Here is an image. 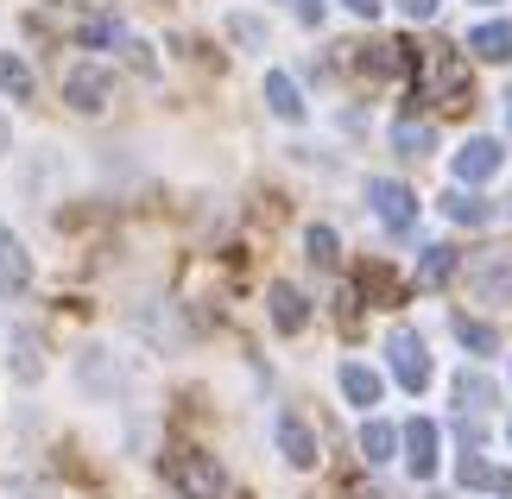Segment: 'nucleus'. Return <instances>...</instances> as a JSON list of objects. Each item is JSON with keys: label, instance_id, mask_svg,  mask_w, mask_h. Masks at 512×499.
Segmentation results:
<instances>
[{"label": "nucleus", "instance_id": "20e7f679", "mask_svg": "<svg viewBox=\"0 0 512 499\" xmlns=\"http://www.w3.org/2000/svg\"><path fill=\"white\" fill-rule=\"evenodd\" d=\"M386 354H392V373H399L405 392H424L430 386V354H424V342L411 329H392L386 335Z\"/></svg>", "mask_w": 512, "mask_h": 499}, {"label": "nucleus", "instance_id": "dca6fc26", "mask_svg": "<svg viewBox=\"0 0 512 499\" xmlns=\"http://www.w3.org/2000/svg\"><path fill=\"white\" fill-rule=\"evenodd\" d=\"M32 64L19 51H0V95H7V102H32Z\"/></svg>", "mask_w": 512, "mask_h": 499}, {"label": "nucleus", "instance_id": "6ab92c4d", "mask_svg": "<svg viewBox=\"0 0 512 499\" xmlns=\"http://www.w3.org/2000/svg\"><path fill=\"white\" fill-rule=\"evenodd\" d=\"M456 405L462 411H487L494 405V379L487 373H456Z\"/></svg>", "mask_w": 512, "mask_h": 499}, {"label": "nucleus", "instance_id": "f257e3e1", "mask_svg": "<svg viewBox=\"0 0 512 499\" xmlns=\"http://www.w3.org/2000/svg\"><path fill=\"white\" fill-rule=\"evenodd\" d=\"M165 481L177 487V499H222V487H228L215 455H203V449H177L165 462Z\"/></svg>", "mask_w": 512, "mask_h": 499}, {"label": "nucleus", "instance_id": "6e6552de", "mask_svg": "<svg viewBox=\"0 0 512 499\" xmlns=\"http://www.w3.org/2000/svg\"><path fill=\"white\" fill-rule=\"evenodd\" d=\"M405 468L418 474V481L437 474V424H430V417H411L405 424Z\"/></svg>", "mask_w": 512, "mask_h": 499}, {"label": "nucleus", "instance_id": "5701e85b", "mask_svg": "<svg viewBox=\"0 0 512 499\" xmlns=\"http://www.w3.org/2000/svg\"><path fill=\"white\" fill-rule=\"evenodd\" d=\"M392 146H399L405 158H424L430 146H437V133H430L424 121H399V127H392Z\"/></svg>", "mask_w": 512, "mask_h": 499}, {"label": "nucleus", "instance_id": "f03ea898", "mask_svg": "<svg viewBox=\"0 0 512 499\" xmlns=\"http://www.w3.org/2000/svg\"><path fill=\"white\" fill-rule=\"evenodd\" d=\"M108 95H114V76H108L102 64H76V70H64V102H70L76 114H102Z\"/></svg>", "mask_w": 512, "mask_h": 499}, {"label": "nucleus", "instance_id": "ddd939ff", "mask_svg": "<svg viewBox=\"0 0 512 499\" xmlns=\"http://www.w3.org/2000/svg\"><path fill=\"white\" fill-rule=\"evenodd\" d=\"M266 304H272V323H279L285 335H298V329L310 323V304H304V291H298V285H272Z\"/></svg>", "mask_w": 512, "mask_h": 499}, {"label": "nucleus", "instance_id": "a878e982", "mask_svg": "<svg viewBox=\"0 0 512 499\" xmlns=\"http://www.w3.org/2000/svg\"><path fill=\"white\" fill-rule=\"evenodd\" d=\"M83 379H89L95 392H114V386H121V367L108 373V361H102V348H89V354H83Z\"/></svg>", "mask_w": 512, "mask_h": 499}, {"label": "nucleus", "instance_id": "c9c22d12", "mask_svg": "<svg viewBox=\"0 0 512 499\" xmlns=\"http://www.w3.org/2000/svg\"><path fill=\"white\" fill-rule=\"evenodd\" d=\"M506 114H512V95H506Z\"/></svg>", "mask_w": 512, "mask_h": 499}, {"label": "nucleus", "instance_id": "7ed1b4c3", "mask_svg": "<svg viewBox=\"0 0 512 499\" xmlns=\"http://www.w3.org/2000/svg\"><path fill=\"white\" fill-rule=\"evenodd\" d=\"M367 203H373V215H380L392 234H411V222H418V196H411L405 184H392V177H373Z\"/></svg>", "mask_w": 512, "mask_h": 499}, {"label": "nucleus", "instance_id": "2f4dec72", "mask_svg": "<svg viewBox=\"0 0 512 499\" xmlns=\"http://www.w3.org/2000/svg\"><path fill=\"white\" fill-rule=\"evenodd\" d=\"M298 19L304 26H323V0H298Z\"/></svg>", "mask_w": 512, "mask_h": 499}, {"label": "nucleus", "instance_id": "b1692460", "mask_svg": "<svg viewBox=\"0 0 512 499\" xmlns=\"http://www.w3.org/2000/svg\"><path fill=\"white\" fill-rule=\"evenodd\" d=\"M76 38H83L89 51H102V45H114V38H121V26H114L108 13H83V26H76Z\"/></svg>", "mask_w": 512, "mask_h": 499}, {"label": "nucleus", "instance_id": "f3484780", "mask_svg": "<svg viewBox=\"0 0 512 499\" xmlns=\"http://www.w3.org/2000/svg\"><path fill=\"white\" fill-rule=\"evenodd\" d=\"M342 392H348V405H380V373L361 367V361H348L342 367Z\"/></svg>", "mask_w": 512, "mask_h": 499}, {"label": "nucleus", "instance_id": "f704fd0d", "mask_svg": "<svg viewBox=\"0 0 512 499\" xmlns=\"http://www.w3.org/2000/svg\"><path fill=\"white\" fill-rule=\"evenodd\" d=\"M354 499H380V493H367V487H354Z\"/></svg>", "mask_w": 512, "mask_h": 499}, {"label": "nucleus", "instance_id": "9b49d317", "mask_svg": "<svg viewBox=\"0 0 512 499\" xmlns=\"http://www.w3.org/2000/svg\"><path fill=\"white\" fill-rule=\"evenodd\" d=\"M468 51L487 57V64H506L512 57V19H481V26L468 32Z\"/></svg>", "mask_w": 512, "mask_h": 499}, {"label": "nucleus", "instance_id": "a211bd4d", "mask_svg": "<svg viewBox=\"0 0 512 499\" xmlns=\"http://www.w3.org/2000/svg\"><path fill=\"white\" fill-rule=\"evenodd\" d=\"M449 329H456V342L468 348V354H494V342H500V335H494V323H475V316H449Z\"/></svg>", "mask_w": 512, "mask_h": 499}, {"label": "nucleus", "instance_id": "72a5a7b5", "mask_svg": "<svg viewBox=\"0 0 512 499\" xmlns=\"http://www.w3.org/2000/svg\"><path fill=\"white\" fill-rule=\"evenodd\" d=\"M13 146V127H7V114H0V152H7Z\"/></svg>", "mask_w": 512, "mask_h": 499}, {"label": "nucleus", "instance_id": "4be33fe9", "mask_svg": "<svg viewBox=\"0 0 512 499\" xmlns=\"http://www.w3.org/2000/svg\"><path fill=\"white\" fill-rule=\"evenodd\" d=\"M361 70L367 76H399L405 70V45H361Z\"/></svg>", "mask_w": 512, "mask_h": 499}, {"label": "nucleus", "instance_id": "bb28decb", "mask_svg": "<svg viewBox=\"0 0 512 499\" xmlns=\"http://www.w3.org/2000/svg\"><path fill=\"white\" fill-rule=\"evenodd\" d=\"M304 247H310V259H317V266H336V228H310Z\"/></svg>", "mask_w": 512, "mask_h": 499}, {"label": "nucleus", "instance_id": "393cba45", "mask_svg": "<svg viewBox=\"0 0 512 499\" xmlns=\"http://www.w3.org/2000/svg\"><path fill=\"white\" fill-rule=\"evenodd\" d=\"M392 443H399V436H392V424H380V417L361 430V455H367V462H392Z\"/></svg>", "mask_w": 512, "mask_h": 499}, {"label": "nucleus", "instance_id": "2eb2a0df", "mask_svg": "<svg viewBox=\"0 0 512 499\" xmlns=\"http://www.w3.org/2000/svg\"><path fill=\"white\" fill-rule=\"evenodd\" d=\"M443 215H449V222H462V228H487V222H494V203H481L475 190H449L443 196Z\"/></svg>", "mask_w": 512, "mask_h": 499}, {"label": "nucleus", "instance_id": "c85d7f7f", "mask_svg": "<svg viewBox=\"0 0 512 499\" xmlns=\"http://www.w3.org/2000/svg\"><path fill=\"white\" fill-rule=\"evenodd\" d=\"M228 32L241 38V45H266V26H260L253 13H234V19H228Z\"/></svg>", "mask_w": 512, "mask_h": 499}, {"label": "nucleus", "instance_id": "412c9836", "mask_svg": "<svg viewBox=\"0 0 512 499\" xmlns=\"http://www.w3.org/2000/svg\"><path fill=\"white\" fill-rule=\"evenodd\" d=\"M13 373L26 379V386L45 373V361H38V335H32V329H13Z\"/></svg>", "mask_w": 512, "mask_h": 499}, {"label": "nucleus", "instance_id": "473e14b6", "mask_svg": "<svg viewBox=\"0 0 512 499\" xmlns=\"http://www.w3.org/2000/svg\"><path fill=\"white\" fill-rule=\"evenodd\" d=\"M342 7H348V13H361V19H373V13H380V0H342Z\"/></svg>", "mask_w": 512, "mask_h": 499}, {"label": "nucleus", "instance_id": "423d86ee", "mask_svg": "<svg viewBox=\"0 0 512 499\" xmlns=\"http://www.w3.org/2000/svg\"><path fill=\"white\" fill-rule=\"evenodd\" d=\"M468 285H475L481 304H512V253H481L468 266Z\"/></svg>", "mask_w": 512, "mask_h": 499}, {"label": "nucleus", "instance_id": "4468645a", "mask_svg": "<svg viewBox=\"0 0 512 499\" xmlns=\"http://www.w3.org/2000/svg\"><path fill=\"white\" fill-rule=\"evenodd\" d=\"M266 108L279 114V121H304V95L285 70H266Z\"/></svg>", "mask_w": 512, "mask_h": 499}, {"label": "nucleus", "instance_id": "1a4fd4ad", "mask_svg": "<svg viewBox=\"0 0 512 499\" xmlns=\"http://www.w3.org/2000/svg\"><path fill=\"white\" fill-rule=\"evenodd\" d=\"M26 285H32V253L19 247L13 228H0V297H13V291H26Z\"/></svg>", "mask_w": 512, "mask_h": 499}, {"label": "nucleus", "instance_id": "cd10ccee", "mask_svg": "<svg viewBox=\"0 0 512 499\" xmlns=\"http://www.w3.org/2000/svg\"><path fill=\"white\" fill-rule=\"evenodd\" d=\"M361 291H373L380 304H392V297H399V285H392V272H386V266H367V272H361Z\"/></svg>", "mask_w": 512, "mask_h": 499}, {"label": "nucleus", "instance_id": "aec40b11", "mask_svg": "<svg viewBox=\"0 0 512 499\" xmlns=\"http://www.w3.org/2000/svg\"><path fill=\"white\" fill-rule=\"evenodd\" d=\"M449 272H456V247H424V259H418V285L437 291Z\"/></svg>", "mask_w": 512, "mask_h": 499}, {"label": "nucleus", "instance_id": "7c9ffc66", "mask_svg": "<svg viewBox=\"0 0 512 499\" xmlns=\"http://www.w3.org/2000/svg\"><path fill=\"white\" fill-rule=\"evenodd\" d=\"M399 7H405L411 19H437V7H443V0H399Z\"/></svg>", "mask_w": 512, "mask_h": 499}, {"label": "nucleus", "instance_id": "f8f14e48", "mask_svg": "<svg viewBox=\"0 0 512 499\" xmlns=\"http://www.w3.org/2000/svg\"><path fill=\"white\" fill-rule=\"evenodd\" d=\"M456 481L475 487V493H500V499H512V474H506V468H487L481 455H462V462H456Z\"/></svg>", "mask_w": 512, "mask_h": 499}, {"label": "nucleus", "instance_id": "9d476101", "mask_svg": "<svg viewBox=\"0 0 512 499\" xmlns=\"http://www.w3.org/2000/svg\"><path fill=\"white\" fill-rule=\"evenodd\" d=\"M279 449H285L291 468H317V436H310V424H304L298 411L279 417Z\"/></svg>", "mask_w": 512, "mask_h": 499}, {"label": "nucleus", "instance_id": "39448f33", "mask_svg": "<svg viewBox=\"0 0 512 499\" xmlns=\"http://www.w3.org/2000/svg\"><path fill=\"white\" fill-rule=\"evenodd\" d=\"M424 76H430V89H437V95H449V108H468V70H462V57L456 51H449V45H437V51H430L424 57Z\"/></svg>", "mask_w": 512, "mask_h": 499}, {"label": "nucleus", "instance_id": "c756f323", "mask_svg": "<svg viewBox=\"0 0 512 499\" xmlns=\"http://www.w3.org/2000/svg\"><path fill=\"white\" fill-rule=\"evenodd\" d=\"M127 64H133V70H146V76H152V51L140 45V38H127Z\"/></svg>", "mask_w": 512, "mask_h": 499}, {"label": "nucleus", "instance_id": "0eeeda50", "mask_svg": "<svg viewBox=\"0 0 512 499\" xmlns=\"http://www.w3.org/2000/svg\"><path fill=\"white\" fill-rule=\"evenodd\" d=\"M500 165H506V146H500V139H468V146L456 152V177H462V184H487Z\"/></svg>", "mask_w": 512, "mask_h": 499}]
</instances>
